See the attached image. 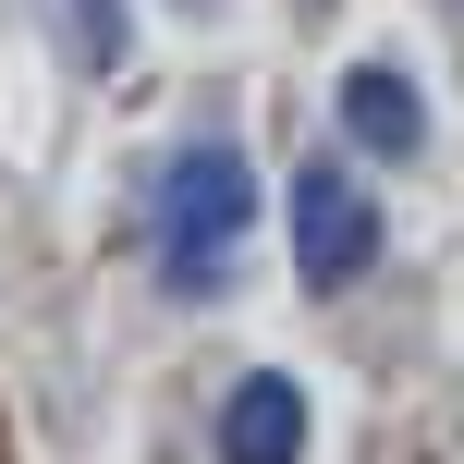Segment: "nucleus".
I'll return each instance as SVG.
<instances>
[{
	"label": "nucleus",
	"mask_w": 464,
	"mask_h": 464,
	"mask_svg": "<svg viewBox=\"0 0 464 464\" xmlns=\"http://www.w3.org/2000/svg\"><path fill=\"white\" fill-rule=\"evenodd\" d=\"M245 220H256V171H245V147H184V160L160 171V269L184 281V294L232 281Z\"/></svg>",
	"instance_id": "f257e3e1"
},
{
	"label": "nucleus",
	"mask_w": 464,
	"mask_h": 464,
	"mask_svg": "<svg viewBox=\"0 0 464 464\" xmlns=\"http://www.w3.org/2000/svg\"><path fill=\"white\" fill-rule=\"evenodd\" d=\"M294 269L318 294H343V281L379 269V208H367V184L343 160H294Z\"/></svg>",
	"instance_id": "f03ea898"
},
{
	"label": "nucleus",
	"mask_w": 464,
	"mask_h": 464,
	"mask_svg": "<svg viewBox=\"0 0 464 464\" xmlns=\"http://www.w3.org/2000/svg\"><path fill=\"white\" fill-rule=\"evenodd\" d=\"M343 135L379 147V160H416V147H428V98H416V73H403V62H354V73H343Z\"/></svg>",
	"instance_id": "7ed1b4c3"
},
{
	"label": "nucleus",
	"mask_w": 464,
	"mask_h": 464,
	"mask_svg": "<svg viewBox=\"0 0 464 464\" xmlns=\"http://www.w3.org/2000/svg\"><path fill=\"white\" fill-rule=\"evenodd\" d=\"M305 452V392L294 379H245L220 403V464H294Z\"/></svg>",
	"instance_id": "20e7f679"
},
{
	"label": "nucleus",
	"mask_w": 464,
	"mask_h": 464,
	"mask_svg": "<svg viewBox=\"0 0 464 464\" xmlns=\"http://www.w3.org/2000/svg\"><path fill=\"white\" fill-rule=\"evenodd\" d=\"M73 37H86L98 62H122V0H73Z\"/></svg>",
	"instance_id": "39448f33"
}]
</instances>
